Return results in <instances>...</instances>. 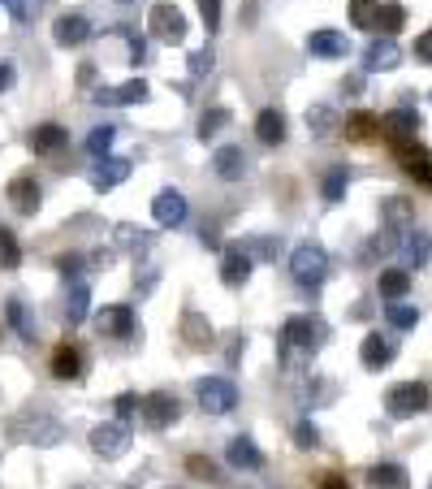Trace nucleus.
<instances>
[{
	"instance_id": "34",
	"label": "nucleus",
	"mask_w": 432,
	"mask_h": 489,
	"mask_svg": "<svg viewBox=\"0 0 432 489\" xmlns=\"http://www.w3.org/2000/svg\"><path fill=\"white\" fill-rule=\"evenodd\" d=\"M384 320H389L393 329H415V325H419V308H410V303H402V299H389Z\"/></svg>"
},
{
	"instance_id": "5",
	"label": "nucleus",
	"mask_w": 432,
	"mask_h": 489,
	"mask_svg": "<svg viewBox=\"0 0 432 489\" xmlns=\"http://www.w3.org/2000/svg\"><path fill=\"white\" fill-rule=\"evenodd\" d=\"M13 433H18L22 441H35V446H56V441L65 438V429H61L48 412H39V407L13 420Z\"/></svg>"
},
{
	"instance_id": "17",
	"label": "nucleus",
	"mask_w": 432,
	"mask_h": 489,
	"mask_svg": "<svg viewBox=\"0 0 432 489\" xmlns=\"http://www.w3.org/2000/svg\"><path fill=\"white\" fill-rule=\"evenodd\" d=\"M9 204L18 208V213H39V182L30 178V173H18L13 182H9Z\"/></svg>"
},
{
	"instance_id": "26",
	"label": "nucleus",
	"mask_w": 432,
	"mask_h": 489,
	"mask_svg": "<svg viewBox=\"0 0 432 489\" xmlns=\"http://www.w3.org/2000/svg\"><path fill=\"white\" fill-rule=\"evenodd\" d=\"M346 139H355V144H372V139H381V118H372V113H350L346 118Z\"/></svg>"
},
{
	"instance_id": "20",
	"label": "nucleus",
	"mask_w": 432,
	"mask_h": 489,
	"mask_svg": "<svg viewBox=\"0 0 432 489\" xmlns=\"http://www.w3.org/2000/svg\"><path fill=\"white\" fill-rule=\"evenodd\" d=\"M212 170H216V178H220V182H238L242 173H246V156H242V147H234V144L216 147Z\"/></svg>"
},
{
	"instance_id": "33",
	"label": "nucleus",
	"mask_w": 432,
	"mask_h": 489,
	"mask_svg": "<svg viewBox=\"0 0 432 489\" xmlns=\"http://www.w3.org/2000/svg\"><path fill=\"white\" fill-rule=\"evenodd\" d=\"M229 464L234 467H264V455L251 438H234L229 441Z\"/></svg>"
},
{
	"instance_id": "9",
	"label": "nucleus",
	"mask_w": 432,
	"mask_h": 489,
	"mask_svg": "<svg viewBox=\"0 0 432 489\" xmlns=\"http://www.w3.org/2000/svg\"><path fill=\"white\" fill-rule=\"evenodd\" d=\"M151 217H156V225H165V230L182 225V221H186V196L173 191V187H165L160 196L151 199Z\"/></svg>"
},
{
	"instance_id": "56",
	"label": "nucleus",
	"mask_w": 432,
	"mask_h": 489,
	"mask_svg": "<svg viewBox=\"0 0 432 489\" xmlns=\"http://www.w3.org/2000/svg\"><path fill=\"white\" fill-rule=\"evenodd\" d=\"M428 489H432V481H428Z\"/></svg>"
},
{
	"instance_id": "14",
	"label": "nucleus",
	"mask_w": 432,
	"mask_h": 489,
	"mask_svg": "<svg viewBox=\"0 0 432 489\" xmlns=\"http://www.w3.org/2000/svg\"><path fill=\"white\" fill-rule=\"evenodd\" d=\"M402 61V48L393 44V35H384V39H376V44H367V52H363V70L376 74V70H393Z\"/></svg>"
},
{
	"instance_id": "21",
	"label": "nucleus",
	"mask_w": 432,
	"mask_h": 489,
	"mask_svg": "<svg viewBox=\"0 0 432 489\" xmlns=\"http://www.w3.org/2000/svg\"><path fill=\"white\" fill-rule=\"evenodd\" d=\"M251 277V251L246 247H229L225 260H220V282L225 286H242Z\"/></svg>"
},
{
	"instance_id": "44",
	"label": "nucleus",
	"mask_w": 432,
	"mask_h": 489,
	"mask_svg": "<svg viewBox=\"0 0 432 489\" xmlns=\"http://www.w3.org/2000/svg\"><path fill=\"white\" fill-rule=\"evenodd\" d=\"M186 472H194V476H199V481H208V485L220 481V476H216V464H212V459H203V455H191V459H186Z\"/></svg>"
},
{
	"instance_id": "36",
	"label": "nucleus",
	"mask_w": 432,
	"mask_h": 489,
	"mask_svg": "<svg viewBox=\"0 0 432 489\" xmlns=\"http://www.w3.org/2000/svg\"><path fill=\"white\" fill-rule=\"evenodd\" d=\"M410 291V273L407 269H384L381 273V294L384 299H402Z\"/></svg>"
},
{
	"instance_id": "51",
	"label": "nucleus",
	"mask_w": 432,
	"mask_h": 489,
	"mask_svg": "<svg viewBox=\"0 0 432 489\" xmlns=\"http://www.w3.org/2000/svg\"><path fill=\"white\" fill-rule=\"evenodd\" d=\"M320 489H350V481L337 476V472H324V476H320Z\"/></svg>"
},
{
	"instance_id": "46",
	"label": "nucleus",
	"mask_w": 432,
	"mask_h": 489,
	"mask_svg": "<svg viewBox=\"0 0 432 489\" xmlns=\"http://www.w3.org/2000/svg\"><path fill=\"white\" fill-rule=\"evenodd\" d=\"M134 412H143V398H139V394H130V390L117 394V416H121V420H130Z\"/></svg>"
},
{
	"instance_id": "2",
	"label": "nucleus",
	"mask_w": 432,
	"mask_h": 489,
	"mask_svg": "<svg viewBox=\"0 0 432 489\" xmlns=\"http://www.w3.org/2000/svg\"><path fill=\"white\" fill-rule=\"evenodd\" d=\"M289 273L303 291H315L324 277H329V251L320 243H298L289 251Z\"/></svg>"
},
{
	"instance_id": "45",
	"label": "nucleus",
	"mask_w": 432,
	"mask_h": 489,
	"mask_svg": "<svg viewBox=\"0 0 432 489\" xmlns=\"http://www.w3.org/2000/svg\"><path fill=\"white\" fill-rule=\"evenodd\" d=\"M199 13H203L208 35H216V31H220V0H199Z\"/></svg>"
},
{
	"instance_id": "30",
	"label": "nucleus",
	"mask_w": 432,
	"mask_h": 489,
	"mask_svg": "<svg viewBox=\"0 0 432 489\" xmlns=\"http://www.w3.org/2000/svg\"><path fill=\"white\" fill-rule=\"evenodd\" d=\"M87 312H91V286H87V282H73L70 299H65V320H70V325H82Z\"/></svg>"
},
{
	"instance_id": "3",
	"label": "nucleus",
	"mask_w": 432,
	"mask_h": 489,
	"mask_svg": "<svg viewBox=\"0 0 432 489\" xmlns=\"http://www.w3.org/2000/svg\"><path fill=\"white\" fill-rule=\"evenodd\" d=\"M384 412L393 420H410V416H419V412H428V386H424V381H402V386H393V390L384 394Z\"/></svg>"
},
{
	"instance_id": "25",
	"label": "nucleus",
	"mask_w": 432,
	"mask_h": 489,
	"mask_svg": "<svg viewBox=\"0 0 432 489\" xmlns=\"http://www.w3.org/2000/svg\"><path fill=\"white\" fill-rule=\"evenodd\" d=\"M402 256H407L410 269H424L432 260V234H424V230H407L402 234Z\"/></svg>"
},
{
	"instance_id": "27",
	"label": "nucleus",
	"mask_w": 432,
	"mask_h": 489,
	"mask_svg": "<svg viewBox=\"0 0 432 489\" xmlns=\"http://www.w3.org/2000/svg\"><path fill=\"white\" fill-rule=\"evenodd\" d=\"M307 52H312V57H346L350 44H346V35H337V31H312V35H307Z\"/></svg>"
},
{
	"instance_id": "49",
	"label": "nucleus",
	"mask_w": 432,
	"mask_h": 489,
	"mask_svg": "<svg viewBox=\"0 0 432 489\" xmlns=\"http://www.w3.org/2000/svg\"><path fill=\"white\" fill-rule=\"evenodd\" d=\"M125 44H130V61H134V65H143V61H147V44H143V39L125 31Z\"/></svg>"
},
{
	"instance_id": "8",
	"label": "nucleus",
	"mask_w": 432,
	"mask_h": 489,
	"mask_svg": "<svg viewBox=\"0 0 432 489\" xmlns=\"http://www.w3.org/2000/svg\"><path fill=\"white\" fill-rule=\"evenodd\" d=\"M393 156H398V165H402L419 187H428L432 191V156L424 152V147L415 144V139H398V144H393Z\"/></svg>"
},
{
	"instance_id": "23",
	"label": "nucleus",
	"mask_w": 432,
	"mask_h": 489,
	"mask_svg": "<svg viewBox=\"0 0 432 489\" xmlns=\"http://www.w3.org/2000/svg\"><path fill=\"white\" fill-rule=\"evenodd\" d=\"M182 338H186L191 351H208V346H212V325L199 317L194 308H186V312H182Z\"/></svg>"
},
{
	"instance_id": "40",
	"label": "nucleus",
	"mask_w": 432,
	"mask_h": 489,
	"mask_svg": "<svg viewBox=\"0 0 432 489\" xmlns=\"http://www.w3.org/2000/svg\"><path fill=\"white\" fill-rule=\"evenodd\" d=\"M113 139H117V126H96V130L87 135V152H91V156H108Z\"/></svg>"
},
{
	"instance_id": "13",
	"label": "nucleus",
	"mask_w": 432,
	"mask_h": 489,
	"mask_svg": "<svg viewBox=\"0 0 432 489\" xmlns=\"http://www.w3.org/2000/svg\"><path fill=\"white\" fill-rule=\"evenodd\" d=\"M381 130L389 144H398V139H415V130H419V113L402 104V109H393V113H384L381 118Z\"/></svg>"
},
{
	"instance_id": "35",
	"label": "nucleus",
	"mask_w": 432,
	"mask_h": 489,
	"mask_svg": "<svg viewBox=\"0 0 432 489\" xmlns=\"http://www.w3.org/2000/svg\"><path fill=\"white\" fill-rule=\"evenodd\" d=\"M376 18H381V0H350V22L359 31H376Z\"/></svg>"
},
{
	"instance_id": "29",
	"label": "nucleus",
	"mask_w": 432,
	"mask_h": 489,
	"mask_svg": "<svg viewBox=\"0 0 432 489\" xmlns=\"http://www.w3.org/2000/svg\"><path fill=\"white\" fill-rule=\"evenodd\" d=\"M255 135H260V144H286V118L277 113V109H264L260 118H255Z\"/></svg>"
},
{
	"instance_id": "57",
	"label": "nucleus",
	"mask_w": 432,
	"mask_h": 489,
	"mask_svg": "<svg viewBox=\"0 0 432 489\" xmlns=\"http://www.w3.org/2000/svg\"><path fill=\"white\" fill-rule=\"evenodd\" d=\"M168 489H173V485H168Z\"/></svg>"
},
{
	"instance_id": "53",
	"label": "nucleus",
	"mask_w": 432,
	"mask_h": 489,
	"mask_svg": "<svg viewBox=\"0 0 432 489\" xmlns=\"http://www.w3.org/2000/svg\"><path fill=\"white\" fill-rule=\"evenodd\" d=\"M251 251H255V256H277V247H272V239H255V243H251Z\"/></svg>"
},
{
	"instance_id": "41",
	"label": "nucleus",
	"mask_w": 432,
	"mask_h": 489,
	"mask_svg": "<svg viewBox=\"0 0 432 489\" xmlns=\"http://www.w3.org/2000/svg\"><path fill=\"white\" fill-rule=\"evenodd\" d=\"M22 265V247L9 230H0V269H18Z\"/></svg>"
},
{
	"instance_id": "15",
	"label": "nucleus",
	"mask_w": 432,
	"mask_h": 489,
	"mask_svg": "<svg viewBox=\"0 0 432 489\" xmlns=\"http://www.w3.org/2000/svg\"><path fill=\"white\" fill-rule=\"evenodd\" d=\"M381 225H389V230H398V234H407V230H415V208H410V199H402V196L381 199Z\"/></svg>"
},
{
	"instance_id": "47",
	"label": "nucleus",
	"mask_w": 432,
	"mask_h": 489,
	"mask_svg": "<svg viewBox=\"0 0 432 489\" xmlns=\"http://www.w3.org/2000/svg\"><path fill=\"white\" fill-rule=\"evenodd\" d=\"M4 4H9V13H13L18 22H30L35 9H39V0H4Z\"/></svg>"
},
{
	"instance_id": "4",
	"label": "nucleus",
	"mask_w": 432,
	"mask_h": 489,
	"mask_svg": "<svg viewBox=\"0 0 432 489\" xmlns=\"http://www.w3.org/2000/svg\"><path fill=\"white\" fill-rule=\"evenodd\" d=\"M199 407L203 412H212V416H229L234 407H238V390H234V381H225V377H203L199 386Z\"/></svg>"
},
{
	"instance_id": "7",
	"label": "nucleus",
	"mask_w": 432,
	"mask_h": 489,
	"mask_svg": "<svg viewBox=\"0 0 432 489\" xmlns=\"http://www.w3.org/2000/svg\"><path fill=\"white\" fill-rule=\"evenodd\" d=\"M91 450H96L99 459H121V455L130 450V429H125V420L96 424V429H91Z\"/></svg>"
},
{
	"instance_id": "6",
	"label": "nucleus",
	"mask_w": 432,
	"mask_h": 489,
	"mask_svg": "<svg viewBox=\"0 0 432 489\" xmlns=\"http://www.w3.org/2000/svg\"><path fill=\"white\" fill-rule=\"evenodd\" d=\"M147 31H151L156 39H165V44H182V39H186V18H182L177 4H151Z\"/></svg>"
},
{
	"instance_id": "24",
	"label": "nucleus",
	"mask_w": 432,
	"mask_h": 489,
	"mask_svg": "<svg viewBox=\"0 0 432 489\" xmlns=\"http://www.w3.org/2000/svg\"><path fill=\"white\" fill-rule=\"evenodd\" d=\"M398 355V346H393V338H381V334H367L359 346V360L363 368H384L389 360Z\"/></svg>"
},
{
	"instance_id": "28",
	"label": "nucleus",
	"mask_w": 432,
	"mask_h": 489,
	"mask_svg": "<svg viewBox=\"0 0 432 489\" xmlns=\"http://www.w3.org/2000/svg\"><path fill=\"white\" fill-rule=\"evenodd\" d=\"M307 130H312L315 139H333L337 130H341V122H337V113L329 104H312L307 109Z\"/></svg>"
},
{
	"instance_id": "52",
	"label": "nucleus",
	"mask_w": 432,
	"mask_h": 489,
	"mask_svg": "<svg viewBox=\"0 0 432 489\" xmlns=\"http://www.w3.org/2000/svg\"><path fill=\"white\" fill-rule=\"evenodd\" d=\"M56 269L65 273V277H73V273L82 269V256H61V265H56Z\"/></svg>"
},
{
	"instance_id": "37",
	"label": "nucleus",
	"mask_w": 432,
	"mask_h": 489,
	"mask_svg": "<svg viewBox=\"0 0 432 489\" xmlns=\"http://www.w3.org/2000/svg\"><path fill=\"white\" fill-rule=\"evenodd\" d=\"M346 187H350V170H346V165H337V170L324 173V187H320V191H324L329 204H337V199L346 196Z\"/></svg>"
},
{
	"instance_id": "12",
	"label": "nucleus",
	"mask_w": 432,
	"mask_h": 489,
	"mask_svg": "<svg viewBox=\"0 0 432 489\" xmlns=\"http://www.w3.org/2000/svg\"><path fill=\"white\" fill-rule=\"evenodd\" d=\"M139 416H143L151 429H168V424L177 420V398H173V394H165V390L147 394V398H143V412H139Z\"/></svg>"
},
{
	"instance_id": "42",
	"label": "nucleus",
	"mask_w": 432,
	"mask_h": 489,
	"mask_svg": "<svg viewBox=\"0 0 432 489\" xmlns=\"http://www.w3.org/2000/svg\"><path fill=\"white\" fill-rule=\"evenodd\" d=\"M294 446H303V450H315V446H320V429H315L312 420H298V424H294Z\"/></svg>"
},
{
	"instance_id": "11",
	"label": "nucleus",
	"mask_w": 432,
	"mask_h": 489,
	"mask_svg": "<svg viewBox=\"0 0 432 489\" xmlns=\"http://www.w3.org/2000/svg\"><path fill=\"white\" fill-rule=\"evenodd\" d=\"M52 39H56L61 48H78V44L91 39V22H87L82 13H61L56 26H52Z\"/></svg>"
},
{
	"instance_id": "32",
	"label": "nucleus",
	"mask_w": 432,
	"mask_h": 489,
	"mask_svg": "<svg viewBox=\"0 0 432 489\" xmlns=\"http://www.w3.org/2000/svg\"><path fill=\"white\" fill-rule=\"evenodd\" d=\"M4 320L18 329V338H22V343H35V320H30V312H26L22 299H9V303H4Z\"/></svg>"
},
{
	"instance_id": "18",
	"label": "nucleus",
	"mask_w": 432,
	"mask_h": 489,
	"mask_svg": "<svg viewBox=\"0 0 432 489\" xmlns=\"http://www.w3.org/2000/svg\"><path fill=\"white\" fill-rule=\"evenodd\" d=\"M96 104H143L147 100V83L143 78H130V83H121V87H99Z\"/></svg>"
},
{
	"instance_id": "22",
	"label": "nucleus",
	"mask_w": 432,
	"mask_h": 489,
	"mask_svg": "<svg viewBox=\"0 0 432 489\" xmlns=\"http://www.w3.org/2000/svg\"><path fill=\"white\" fill-rule=\"evenodd\" d=\"M65 139H70V135H65L56 122H44V126H35V130H30V139H26V144H30L35 156H52V152H61V147H65Z\"/></svg>"
},
{
	"instance_id": "31",
	"label": "nucleus",
	"mask_w": 432,
	"mask_h": 489,
	"mask_svg": "<svg viewBox=\"0 0 432 489\" xmlns=\"http://www.w3.org/2000/svg\"><path fill=\"white\" fill-rule=\"evenodd\" d=\"M367 485L372 489H407L410 481H407V472L398 464H376L372 472H367Z\"/></svg>"
},
{
	"instance_id": "38",
	"label": "nucleus",
	"mask_w": 432,
	"mask_h": 489,
	"mask_svg": "<svg viewBox=\"0 0 432 489\" xmlns=\"http://www.w3.org/2000/svg\"><path fill=\"white\" fill-rule=\"evenodd\" d=\"M225 126H229V109H208V113L199 118V139L208 144V139H216Z\"/></svg>"
},
{
	"instance_id": "55",
	"label": "nucleus",
	"mask_w": 432,
	"mask_h": 489,
	"mask_svg": "<svg viewBox=\"0 0 432 489\" xmlns=\"http://www.w3.org/2000/svg\"><path fill=\"white\" fill-rule=\"evenodd\" d=\"M121 4H130V0H121Z\"/></svg>"
},
{
	"instance_id": "39",
	"label": "nucleus",
	"mask_w": 432,
	"mask_h": 489,
	"mask_svg": "<svg viewBox=\"0 0 432 489\" xmlns=\"http://www.w3.org/2000/svg\"><path fill=\"white\" fill-rule=\"evenodd\" d=\"M402 22H407L402 4H381V18H376V31H381V35H398Z\"/></svg>"
},
{
	"instance_id": "10",
	"label": "nucleus",
	"mask_w": 432,
	"mask_h": 489,
	"mask_svg": "<svg viewBox=\"0 0 432 489\" xmlns=\"http://www.w3.org/2000/svg\"><path fill=\"white\" fill-rule=\"evenodd\" d=\"M96 329L104 338H134V312L125 303H113L96 317Z\"/></svg>"
},
{
	"instance_id": "19",
	"label": "nucleus",
	"mask_w": 432,
	"mask_h": 489,
	"mask_svg": "<svg viewBox=\"0 0 432 489\" xmlns=\"http://www.w3.org/2000/svg\"><path fill=\"white\" fill-rule=\"evenodd\" d=\"M52 377L56 381H78L82 377V351L73 343H61L52 351Z\"/></svg>"
},
{
	"instance_id": "50",
	"label": "nucleus",
	"mask_w": 432,
	"mask_h": 489,
	"mask_svg": "<svg viewBox=\"0 0 432 489\" xmlns=\"http://www.w3.org/2000/svg\"><path fill=\"white\" fill-rule=\"evenodd\" d=\"M415 57H419L424 65H432V26L419 35V39H415Z\"/></svg>"
},
{
	"instance_id": "43",
	"label": "nucleus",
	"mask_w": 432,
	"mask_h": 489,
	"mask_svg": "<svg viewBox=\"0 0 432 489\" xmlns=\"http://www.w3.org/2000/svg\"><path fill=\"white\" fill-rule=\"evenodd\" d=\"M117 243H121V247H130V251H143V247L151 243V234L134 230V225H117Z\"/></svg>"
},
{
	"instance_id": "16",
	"label": "nucleus",
	"mask_w": 432,
	"mask_h": 489,
	"mask_svg": "<svg viewBox=\"0 0 432 489\" xmlns=\"http://www.w3.org/2000/svg\"><path fill=\"white\" fill-rule=\"evenodd\" d=\"M125 178H130V161H125V156H99L96 173H91V187H96V191H113Z\"/></svg>"
},
{
	"instance_id": "54",
	"label": "nucleus",
	"mask_w": 432,
	"mask_h": 489,
	"mask_svg": "<svg viewBox=\"0 0 432 489\" xmlns=\"http://www.w3.org/2000/svg\"><path fill=\"white\" fill-rule=\"evenodd\" d=\"M9 87H13V65L0 61V92H9Z\"/></svg>"
},
{
	"instance_id": "48",
	"label": "nucleus",
	"mask_w": 432,
	"mask_h": 489,
	"mask_svg": "<svg viewBox=\"0 0 432 489\" xmlns=\"http://www.w3.org/2000/svg\"><path fill=\"white\" fill-rule=\"evenodd\" d=\"M212 70V48H199V52H191V74L199 78V74H208Z\"/></svg>"
},
{
	"instance_id": "1",
	"label": "nucleus",
	"mask_w": 432,
	"mask_h": 489,
	"mask_svg": "<svg viewBox=\"0 0 432 489\" xmlns=\"http://www.w3.org/2000/svg\"><path fill=\"white\" fill-rule=\"evenodd\" d=\"M324 343V325L312 317H289L286 329H281V351L286 360H312Z\"/></svg>"
}]
</instances>
